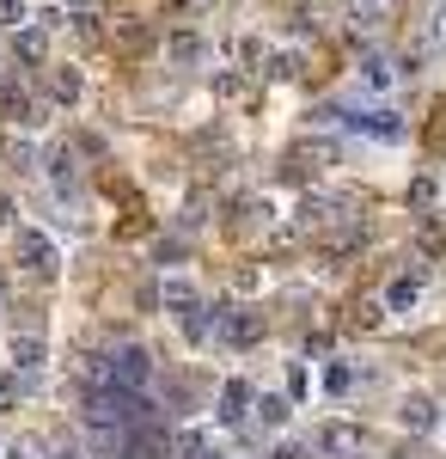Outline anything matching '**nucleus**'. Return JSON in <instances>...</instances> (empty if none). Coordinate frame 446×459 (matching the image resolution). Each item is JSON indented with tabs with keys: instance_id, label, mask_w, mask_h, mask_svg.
<instances>
[{
	"instance_id": "3",
	"label": "nucleus",
	"mask_w": 446,
	"mask_h": 459,
	"mask_svg": "<svg viewBox=\"0 0 446 459\" xmlns=\"http://www.w3.org/2000/svg\"><path fill=\"white\" fill-rule=\"evenodd\" d=\"M348 129H361V135H373V142H398L404 135V117L398 110H343Z\"/></svg>"
},
{
	"instance_id": "2",
	"label": "nucleus",
	"mask_w": 446,
	"mask_h": 459,
	"mask_svg": "<svg viewBox=\"0 0 446 459\" xmlns=\"http://www.w3.org/2000/svg\"><path fill=\"white\" fill-rule=\"evenodd\" d=\"M13 257H19L31 276H56V264H62V251L49 246V233H37V227H25V233L13 239Z\"/></svg>"
},
{
	"instance_id": "12",
	"label": "nucleus",
	"mask_w": 446,
	"mask_h": 459,
	"mask_svg": "<svg viewBox=\"0 0 446 459\" xmlns=\"http://www.w3.org/2000/svg\"><path fill=\"white\" fill-rule=\"evenodd\" d=\"M49 99H56L62 110L80 105V68H56V74H49Z\"/></svg>"
},
{
	"instance_id": "21",
	"label": "nucleus",
	"mask_w": 446,
	"mask_h": 459,
	"mask_svg": "<svg viewBox=\"0 0 446 459\" xmlns=\"http://www.w3.org/2000/svg\"><path fill=\"white\" fill-rule=\"evenodd\" d=\"M324 386H330V392H348V386H355V368H343V361H337V368L324 374Z\"/></svg>"
},
{
	"instance_id": "13",
	"label": "nucleus",
	"mask_w": 446,
	"mask_h": 459,
	"mask_svg": "<svg viewBox=\"0 0 446 459\" xmlns=\"http://www.w3.org/2000/svg\"><path fill=\"white\" fill-rule=\"evenodd\" d=\"M13 361H19V374H25V380H37V368L49 361V350H43L37 337H13Z\"/></svg>"
},
{
	"instance_id": "27",
	"label": "nucleus",
	"mask_w": 446,
	"mask_h": 459,
	"mask_svg": "<svg viewBox=\"0 0 446 459\" xmlns=\"http://www.w3.org/2000/svg\"><path fill=\"white\" fill-rule=\"evenodd\" d=\"M196 459H227V454H208V447H202V454H196Z\"/></svg>"
},
{
	"instance_id": "18",
	"label": "nucleus",
	"mask_w": 446,
	"mask_h": 459,
	"mask_svg": "<svg viewBox=\"0 0 446 459\" xmlns=\"http://www.w3.org/2000/svg\"><path fill=\"white\" fill-rule=\"evenodd\" d=\"M251 411H257V423H287V398H257V404H251Z\"/></svg>"
},
{
	"instance_id": "4",
	"label": "nucleus",
	"mask_w": 446,
	"mask_h": 459,
	"mask_svg": "<svg viewBox=\"0 0 446 459\" xmlns=\"http://www.w3.org/2000/svg\"><path fill=\"white\" fill-rule=\"evenodd\" d=\"M428 56H446V0L422 13V31H416V49L410 62H428Z\"/></svg>"
},
{
	"instance_id": "26",
	"label": "nucleus",
	"mask_w": 446,
	"mask_h": 459,
	"mask_svg": "<svg viewBox=\"0 0 446 459\" xmlns=\"http://www.w3.org/2000/svg\"><path fill=\"white\" fill-rule=\"evenodd\" d=\"M6 221H13V203H6V196H0V227H6Z\"/></svg>"
},
{
	"instance_id": "5",
	"label": "nucleus",
	"mask_w": 446,
	"mask_h": 459,
	"mask_svg": "<svg viewBox=\"0 0 446 459\" xmlns=\"http://www.w3.org/2000/svg\"><path fill=\"white\" fill-rule=\"evenodd\" d=\"M214 331H220V343L244 350V343L263 337V318H257V313H214Z\"/></svg>"
},
{
	"instance_id": "17",
	"label": "nucleus",
	"mask_w": 446,
	"mask_h": 459,
	"mask_svg": "<svg viewBox=\"0 0 446 459\" xmlns=\"http://www.w3.org/2000/svg\"><path fill=\"white\" fill-rule=\"evenodd\" d=\"M184 337H190V343L214 337V313H208V307H184Z\"/></svg>"
},
{
	"instance_id": "24",
	"label": "nucleus",
	"mask_w": 446,
	"mask_h": 459,
	"mask_svg": "<svg viewBox=\"0 0 446 459\" xmlns=\"http://www.w3.org/2000/svg\"><path fill=\"white\" fill-rule=\"evenodd\" d=\"M25 19V0H0V25H19Z\"/></svg>"
},
{
	"instance_id": "1",
	"label": "nucleus",
	"mask_w": 446,
	"mask_h": 459,
	"mask_svg": "<svg viewBox=\"0 0 446 459\" xmlns=\"http://www.w3.org/2000/svg\"><path fill=\"white\" fill-rule=\"evenodd\" d=\"M129 417H141L135 392H123V386H92L86 392V423L92 429H116V423H129Z\"/></svg>"
},
{
	"instance_id": "10",
	"label": "nucleus",
	"mask_w": 446,
	"mask_h": 459,
	"mask_svg": "<svg viewBox=\"0 0 446 459\" xmlns=\"http://www.w3.org/2000/svg\"><path fill=\"white\" fill-rule=\"evenodd\" d=\"M416 294H422V270H410V276H398V282L385 288V307H391V313H410Z\"/></svg>"
},
{
	"instance_id": "28",
	"label": "nucleus",
	"mask_w": 446,
	"mask_h": 459,
	"mask_svg": "<svg viewBox=\"0 0 446 459\" xmlns=\"http://www.w3.org/2000/svg\"><path fill=\"white\" fill-rule=\"evenodd\" d=\"M68 6H92V0H68Z\"/></svg>"
},
{
	"instance_id": "20",
	"label": "nucleus",
	"mask_w": 446,
	"mask_h": 459,
	"mask_svg": "<svg viewBox=\"0 0 446 459\" xmlns=\"http://www.w3.org/2000/svg\"><path fill=\"white\" fill-rule=\"evenodd\" d=\"M43 49H49V37H43V31H25V37H19V56H25V62H37Z\"/></svg>"
},
{
	"instance_id": "15",
	"label": "nucleus",
	"mask_w": 446,
	"mask_h": 459,
	"mask_svg": "<svg viewBox=\"0 0 446 459\" xmlns=\"http://www.w3.org/2000/svg\"><path fill=\"white\" fill-rule=\"evenodd\" d=\"M0 117H6V123H31V99H25L19 86H0Z\"/></svg>"
},
{
	"instance_id": "9",
	"label": "nucleus",
	"mask_w": 446,
	"mask_h": 459,
	"mask_svg": "<svg viewBox=\"0 0 446 459\" xmlns=\"http://www.w3.org/2000/svg\"><path fill=\"white\" fill-rule=\"evenodd\" d=\"M43 166H49V178H56V190H68V196H73V184H80V166H73L68 147H49V153H43Z\"/></svg>"
},
{
	"instance_id": "22",
	"label": "nucleus",
	"mask_w": 446,
	"mask_h": 459,
	"mask_svg": "<svg viewBox=\"0 0 446 459\" xmlns=\"http://www.w3.org/2000/svg\"><path fill=\"white\" fill-rule=\"evenodd\" d=\"M410 203H416V209H428V203H434V178H416V184H410Z\"/></svg>"
},
{
	"instance_id": "11",
	"label": "nucleus",
	"mask_w": 446,
	"mask_h": 459,
	"mask_svg": "<svg viewBox=\"0 0 446 459\" xmlns=\"http://www.w3.org/2000/svg\"><path fill=\"white\" fill-rule=\"evenodd\" d=\"M348 19H355L361 31H379V25L391 19V0H348Z\"/></svg>"
},
{
	"instance_id": "7",
	"label": "nucleus",
	"mask_w": 446,
	"mask_h": 459,
	"mask_svg": "<svg viewBox=\"0 0 446 459\" xmlns=\"http://www.w3.org/2000/svg\"><path fill=\"white\" fill-rule=\"evenodd\" d=\"M251 404H257V392L244 386V380H227V386H220V423H244Z\"/></svg>"
},
{
	"instance_id": "8",
	"label": "nucleus",
	"mask_w": 446,
	"mask_h": 459,
	"mask_svg": "<svg viewBox=\"0 0 446 459\" xmlns=\"http://www.w3.org/2000/svg\"><path fill=\"white\" fill-rule=\"evenodd\" d=\"M398 417H404V429H410V435H428V429L441 423L434 398H422V392H416V398H404V411H398Z\"/></svg>"
},
{
	"instance_id": "19",
	"label": "nucleus",
	"mask_w": 446,
	"mask_h": 459,
	"mask_svg": "<svg viewBox=\"0 0 446 459\" xmlns=\"http://www.w3.org/2000/svg\"><path fill=\"white\" fill-rule=\"evenodd\" d=\"M166 307H177V313H184V307H196V288L184 282V276H177V282H166Z\"/></svg>"
},
{
	"instance_id": "14",
	"label": "nucleus",
	"mask_w": 446,
	"mask_h": 459,
	"mask_svg": "<svg viewBox=\"0 0 446 459\" xmlns=\"http://www.w3.org/2000/svg\"><path fill=\"white\" fill-rule=\"evenodd\" d=\"M202 56H208L202 37H190V31H177V37H172V62H177V68H202Z\"/></svg>"
},
{
	"instance_id": "6",
	"label": "nucleus",
	"mask_w": 446,
	"mask_h": 459,
	"mask_svg": "<svg viewBox=\"0 0 446 459\" xmlns=\"http://www.w3.org/2000/svg\"><path fill=\"white\" fill-rule=\"evenodd\" d=\"M404 74H410V68L391 62V56H367V62H361V86H367V92H391Z\"/></svg>"
},
{
	"instance_id": "25",
	"label": "nucleus",
	"mask_w": 446,
	"mask_h": 459,
	"mask_svg": "<svg viewBox=\"0 0 446 459\" xmlns=\"http://www.w3.org/2000/svg\"><path fill=\"white\" fill-rule=\"evenodd\" d=\"M13 398H19V380H6V374H0V404H13Z\"/></svg>"
},
{
	"instance_id": "16",
	"label": "nucleus",
	"mask_w": 446,
	"mask_h": 459,
	"mask_svg": "<svg viewBox=\"0 0 446 459\" xmlns=\"http://www.w3.org/2000/svg\"><path fill=\"white\" fill-rule=\"evenodd\" d=\"M355 447H361V429H348V423L324 429V454H355Z\"/></svg>"
},
{
	"instance_id": "23",
	"label": "nucleus",
	"mask_w": 446,
	"mask_h": 459,
	"mask_svg": "<svg viewBox=\"0 0 446 459\" xmlns=\"http://www.w3.org/2000/svg\"><path fill=\"white\" fill-rule=\"evenodd\" d=\"M37 454H43V447H37L31 435H19V441H13V447H6V459H37Z\"/></svg>"
}]
</instances>
